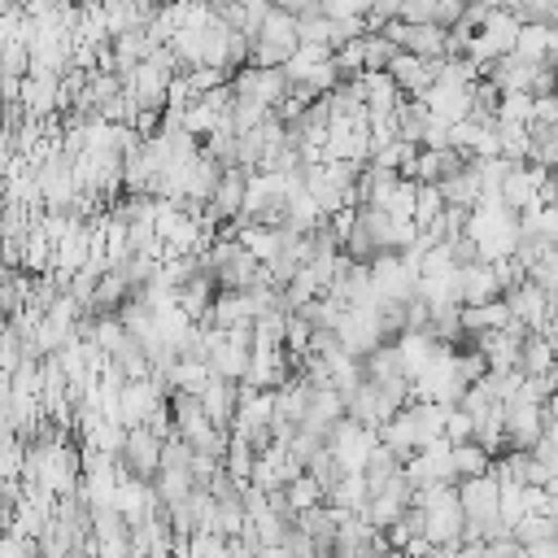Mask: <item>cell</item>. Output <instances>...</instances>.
Listing matches in <instances>:
<instances>
[{
    "instance_id": "obj_1",
    "label": "cell",
    "mask_w": 558,
    "mask_h": 558,
    "mask_svg": "<svg viewBox=\"0 0 558 558\" xmlns=\"http://www.w3.org/2000/svg\"><path fill=\"white\" fill-rule=\"evenodd\" d=\"M375 445H379V432H371V427H362V423H353V418H340V423L331 427V436H327V449H331L340 475H362Z\"/></svg>"
},
{
    "instance_id": "obj_2",
    "label": "cell",
    "mask_w": 558,
    "mask_h": 558,
    "mask_svg": "<svg viewBox=\"0 0 558 558\" xmlns=\"http://www.w3.org/2000/svg\"><path fill=\"white\" fill-rule=\"evenodd\" d=\"M231 87H235V100H248V105H262V109H279L283 100H288V74L283 70H257V65H244L235 78H231Z\"/></svg>"
},
{
    "instance_id": "obj_3",
    "label": "cell",
    "mask_w": 558,
    "mask_h": 558,
    "mask_svg": "<svg viewBox=\"0 0 558 558\" xmlns=\"http://www.w3.org/2000/svg\"><path fill=\"white\" fill-rule=\"evenodd\" d=\"M541 436H545V405H536V401H527V397L514 392L506 401V449L532 453Z\"/></svg>"
},
{
    "instance_id": "obj_4",
    "label": "cell",
    "mask_w": 558,
    "mask_h": 558,
    "mask_svg": "<svg viewBox=\"0 0 558 558\" xmlns=\"http://www.w3.org/2000/svg\"><path fill=\"white\" fill-rule=\"evenodd\" d=\"M161 445H166V440L153 436L148 427H131V432H126V445H122V453H118L122 471L135 475V480H144V484H153L157 471H161Z\"/></svg>"
},
{
    "instance_id": "obj_5",
    "label": "cell",
    "mask_w": 558,
    "mask_h": 558,
    "mask_svg": "<svg viewBox=\"0 0 558 558\" xmlns=\"http://www.w3.org/2000/svg\"><path fill=\"white\" fill-rule=\"evenodd\" d=\"M57 105H65L61 100V74L57 70H44V65H31V74L22 78V113L44 122Z\"/></svg>"
},
{
    "instance_id": "obj_6",
    "label": "cell",
    "mask_w": 558,
    "mask_h": 558,
    "mask_svg": "<svg viewBox=\"0 0 558 558\" xmlns=\"http://www.w3.org/2000/svg\"><path fill=\"white\" fill-rule=\"evenodd\" d=\"M471 87H475V83H471ZM471 87H462V83H432V87L423 92V105H427V113H432L436 122H445V126L466 122V118H471Z\"/></svg>"
},
{
    "instance_id": "obj_7",
    "label": "cell",
    "mask_w": 558,
    "mask_h": 558,
    "mask_svg": "<svg viewBox=\"0 0 558 558\" xmlns=\"http://www.w3.org/2000/svg\"><path fill=\"white\" fill-rule=\"evenodd\" d=\"M161 401H170V397H161L157 379H135V384H126L122 397H118V423H122L126 432H131V427H144L148 414H153Z\"/></svg>"
},
{
    "instance_id": "obj_8",
    "label": "cell",
    "mask_w": 558,
    "mask_h": 558,
    "mask_svg": "<svg viewBox=\"0 0 558 558\" xmlns=\"http://www.w3.org/2000/svg\"><path fill=\"white\" fill-rule=\"evenodd\" d=\"M501 301L510 305V318H514V323H523L532 336H541V331L549 327V301H545V292H541L532 279H527V283H519V288H510Z\"/></svg>"
},
{
    "instance_id": "obj_9",
    "label": "cell",
    "mask_w": 558,
    "mask_h": 558,
    "mask_svg": "<svg viewBox=\"0 0 558 558\" xmlns=\"http://www.w3.org/2000/svg\"><path fill=\"white\" fill-rule=\"evenodd\" d=\"M340 418H344V397L336 388H314V401H310V410H305V418H301L296 432H310V436L327 440Z\"/></svg>"
},
{
    "instance_id": "obj_10",
    "label": "cell",
    "mask_w": 558,
    "mask_h": 558,
    "mask_svg": "<svg viewBox=\"0 0 558 558\" xmlns=\"http://www.w3.org/2000/svg\"><path fill=\"white\" fill-rule=\"evenodd\" d=\"M536 70H541L536 61H527V57L510 52V57L493 61L484 78H488V83H493V87H497L501 96H506V92H527V96H532V78H536Z\"/></svg>"
},
{
    "instance_id": "obj_11",
    "label": "cell",
    "mask_w": 558,
    "mask_h": 558,
    "mask_svg": "<svg viewBox=\"0 0 558 558\" xmlns=\"http://www.w3.org/2000/svg\"><path fill=\"white\" fill-rule=\"evenodd\" d=\"M519 17L506 9V4H497L493 13H488V22H484V31H480V39L488 44V52H493V61H501V57H510L514 48H519Z\"/></svg>"
},
{
    "instance_id": "obj_12",
    "label": "cell",
    "mask_w": 558,
    "mask_h": 558,
    "mask_svg": "<svg viewBox=\"0 0 558 558\" xmlns=\"http://www.w3.org/2000/svg\"><path fill=\"white\" fill-rule=\"evenodd\" d=\"M201 410L209 414V423L218 427V432H231V423H235V410H240V397H235V384H227V379H209L205 384V392H201Z\"/></svg>"
},
{
    "instance_id": "obj_13",
    "label": "cell",
    "mask_w": 558,
    "mask_h": 558,
    "mask_svg": "<svg viewBox=\"0 0 558 558\" xmlns=\"http://www.w3.org/2000/svg\"><path fill=\"white\" fill-rule=\"evenodd\" d=\"M436 336L432 331H405V336H397V353H401V371H405V379H418L427 366H432V357H436Z\"/></svg>"
},
{
    "instance_id": "obj_14",
    "label": "cell",
    "mask_w": 558,
    "mask_h": 558,
    "mask_svg": "<svg viewBox=\"0 0 558 558\" xmlns=\"http://www.w3.org/2000/svg\"><path fill=\"white\" fill-rule=\"evenodd\" d=\"M462 305H488V301H501V283H497V270L475 262L462 270V288H458Z\"/></svg>"
},
{
    "instance_id": "obj_15",
    "label": "cell",
    "mask_w": 558,
    "mask_h": 558,
    "mask_svg": "<svg viewBox=\"0 0 558 558\" xmlns=\"http://www.w3.org/2000/svg\"><path fill=\"white\" fill-rule=\"evenodd\" d=\"M214 379V371H209V362H201V357H179L170 371H166V392L174 397V392H187V397H201L205 392V384Z\"/></svg>"
},
{
    "instance_id": "obj_16",
    "label": "cell",
    "mask_w": 558,
    "mask_h": 558,
    "mask_svg": "<svg viewBox=\"0 0 558 558\" xmlns=\"http://www.w3.org/2000/svg\"><path fill=\"white\" fill-rule=\"evenodd\" d=\"M371 501V488H366V475H340L331 488H327V506L331 510H344V514H362Z\"/></svg>"
},
{
    "instance_id": "obj_17",
    "label": "cell",
    "mask_w": 558,
    "mask_h": 558,
    "mask_svg": "<svg viewBox=\"0 0 558 558\" xmlns=\"http://www.w3.org/2000/svg\"><path fill=\"white\" fill-rule=\"evenodd\" d=\"M554 366H558V344L545 340V336H527L523 349H519V375L523 379H536V375H545Z\"/></svg>"
},
{
    "instance_id": "obj_18",
    "label": "cell",
    "mask_w": 558,
    "mask_h": 558,
    "mask_svg": "<svg viewBox=\"0 0 558 558\" xmlns=\"http://www.w3.org/2000/svg\"><path fill=\"white\" fill-rule=\"evenodd\" d=\"M392 122H397V140H401V144L423 148V126H427V105H423V100H410V96H405V100L397 105Z\"/></svg>"
},
{
    "instance_id": "obj_19",
    "label": "cell",
    "mask_w": 558,
    "mask_h": 558,
    "mask_svg": "<svg viewBox=\"0 0 558 558\" xmlns=\"http://www.w3.org/2000/svg\"><path fill=\"white\" fill-rule=\"evenodd\" d=\"M480 475H493V453L484 445H475V440L458 445L453 449V480L462 484V480H480Z\"/></svg>"
},
{
    "instance_id": "obj_20",
    "label": "cell",
    "mask_w": 558,
    "mask_h": 558,
    "mask_svg": "<svg viewBox=\"0 0 558 558\" xmlns=\"http://www.w3.org/2000/svg\"><path fill=\"white\" fill-rule=\"evenodd\" d=\"M323 61H331V48H327V44H301V48L288 57L283 74H288V83H310V74H314Z\"/></svg>"
},
{
    "instance_id": "obj_21",
    "label": "cell",
    "mask_w": 558,
    "mask_h": 558,
    "mask_svg": "<svg viewBox=\"0 0 558 558\" xmlns=\"http://www.w3.org/2000/svg\"><path fill=\"white\" fill-rule=\"evenodd\" d=\"M362 366H366V379L371 384H388V379H401L405 371H401V353H397V340L392 344H379V349H371L366 357H362Z\"/></svg>"
},
{
    "instance_id": "obj_22",
    "label": "cell",
    "mask_w": 558,
    "mask_h": 558,
    "mask_svg": "<svg viewBox=\"0 0 558 558\" xmlns=\"http://www.w3.org/2000/svg\"><path fill=\"white\" fill-rule=\"evenodd\" d=\"M283 497H288V506H292V514H305V510H318V506H327V488L314 480V475H296L288 488H283Z\"/></svg>"
},
{
    "instance_id": "obj_23",
    "label": "cell",
    "mask_w": 558,
    "mask_h": 558,
    "mask_svg": "<svg viewBox=\"0 0 558 558\" xmlns=\"http://www.w3.org/2000/svg\"><path fill=\"white\" fill-rule=\"evenodd\" d=\"M52 253H57V244H52L39 227H31V235H26V244H22V270H26V275H48V270H52Z\"/></svg>"
},
{
    "instance_id": "obj_24",
    "label": "cell",
    "mask_w": 558,
    "mask_h": 558,
    "mask_svg": "<svg viewBox=\"0 0 558 558\" xmlns=\"http://www.w3.org/2000/svg\"><path fill=\"white\" fill-rule=\"evenodd\" d=\"M440 214H445V196H440V187H436V183H418V192H414V227L427 231V227H436Z\"/></svg>"
},
{
    "instance_id": "obj_25",
    "label": "cell",
    "mask_w": 558,
    "mask_h": 558,
    "mask_svg": "<svg viewBox=\"0 0 558 558\" xmlns=\"http://www.w3.org/2000/svg\"><path fill=\"white\" fill-rule=\"evenodd\" d=\"M253 466H257V449L244 445V440H231V449H227V458H222V471L244 488V484H253Z\"/></svg>"
},
{
    "instance_id": "obj_26",
    "label": "cell",
    "mask_w": 558,
    "mask_h": 558,
    "mask_svg": "<svg viewBox=\"0 0 558 558\" xmlns=\"http://www.w3.org/2000/svg\"><path fill=\"white\" fill-rule=\"evenodd\" d=\"M218 122H222V113H218V109H209L205 100H192V105L183 109V131H187L192 140H205Z\"/></svg>"
},
{
    "instance_id": "obj_27",
    "label": "cell",
    "mask_w": 558,
    "mask_h": 558,
    "mask_svg": "<svg viewBox=\"0 0 558 558\" xmlns=\"http://www.w3.org/2000/svg\"><path fill=\"white\" fill-rule=\"evenodd\" d=\"M532 109L536 100L527 92H506L501 105H497V122H519V126H532Z\"/></svg>"
},
{
    "instance_id": "obj_28",
    "label": "cell",
    "mask_w": 558,
    "mask_h": 558,
    "mask_svg": "<svg viewBox=\"0 0 558 558\" xmlns=\"http://www.w3.org/2000/svg\"><path fill=\"white\" fill-rule=\"evenodd\" d=\"M514 541H519L523 549H532V545H541V541H554V523H549L545 514H523V523L514 527Z\"/></svg>"
},
{
    "instance_id": "obj_29",
    "label": "cell",
    "mask_w": 558,
    "mask_h": 558,
    "mask_svg": "<svg viewBox=\"0 0 558 558\" xmlns=\"http://www.w3.org/2000/svg\"><path fill=\"white\" fill-rule=\"evenodd\" d=\"M392 57H397V48L388 35H366V74H384L392 65Z\"/></svg>"
},
{
    "instance_id": "obj_30",
    "label": "cell",
    "mask_w": 558,
    "mask_h": 558,
    "mask_svg": "<svg viewBox=\"0 0 558 558\" xmlns=\"http://www.w3.org/2000/svg\"><path fill=\"white\" fill-rule=\"evenodd\" d=\"M235 74H227V70H214V65H201V70H187V83H192V96L201 100V96H209V92H218V87H227Z\"/></svg>"
},
{
    "instance_id": "obj_31",
    "label": "cell",
    "mask_w": 558,
    "mask_h": 558,
    "mask_svg": "<svg viewBox=\"0 0 558 558\" xmlns=\"http://www.w3.org/2000/svg\"><path fill=\"white\" fill-rule=\"evenodd\" d=\"M227 536H218V532H192V541H187V558H227Z\"/></svg>"
},
{
    "instance_id": "obj_32",
    "label": "cell",
    "mask_w": 558,
    "mask_h": 558,
    "mask_svg": "<svg viewBox=\"0 0 558 558\" xmlns=\"http://www.w3.org/2000/svg\"><path fill=\"white\" fill-rule=\"evenodd\" d=\"M471 432H475V427H471V414L453 405V410L445 414V445H449V449H458V445H466V440H471Z\"/></svg>"
},
{
    "instance_id": "obj_33",
    "label": "cell",
    "mask_w": 558,
    "mask_h": 558,
    "mask_svg": "<svg viewBox=\"0 0 558 558\" xmlns=\"http://www.w3.org/2000/svg\"><path fill=\"white\" fill-rule=\"evenodd\" d=\"M532 126L558 131V92H554V96H541V100H536V109H532Z\"/></svg>"
},
{
    "instance_id": "obj_34",
    "label": "cell",
    "mask_w": 558,
    "mask_h": 558,
    "mask_svg": "<svg viewBox=\"0 0 558 558\" xmlns=\"http://www.w3.org/2000/svg\"><path fill=\"white\" fill-rule=\"evenodd\" d=\"M449 257H453V266H458V270H466V266H475V262H480V248H475V240H471V235H462V240H453V244H449Z\"/></svg>"
},
{
    "instance_id": "obj_35",
    "label": "cell",
    "mask_w": 558,
    "mask_h": 558,
    "mask_svg": "<svg viewBox=\"0 0 558 558\" xmlns=\"http://www.w3.org/2000/svg\"><path fill=\"white\" fill-rule=\"evenodd\" d=\"M527 558H558V541H541V545H532Z\"/></svg>"
}]
</instances>
